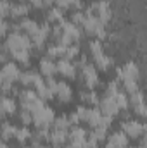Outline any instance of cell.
<instances>
[{
	"label": "cell",
	"mask_w": 147,
	"mask_h": 148,
	"mask_svg": "<svg viewBox=\"0 0 147 148\" xmlns=\"http://www.w3.org/2000/svg\"><path fill=\"white\" fill-rule=\"evenodd\" d=\"M49 143L52 147H64L68 143V131H61V129H52L49 134Z\"/></svg>",
	"instance_id": "17"
},
{
	"label": "cell",
	"mask_w": 147,
	"mask_h": 148,
	"mask_svg": "<svg viewBox=\"0 0 147 148\" xmlns=\"http://www.w3.org/2000/svg\"><path fill=\"white\" fill-rule=\"evenodd\" d=\"M80 98H81V102H83V105H92V107H97V103H99V95H97V91L95 90H83L81 93H80Z\"/></svg>",
	"instance_id": "21"
},
{
	"label": "cell",
	"mask_w": 147,
	"mask_h": 148,
	"mask_svg": "<svg viewBox=\"0 0 147 148\" xmlns=\"http://www.w3.org/2000/svg\"><path fill=\"white\" fill-rule=\"evenodd\" d=\"M87 131L83 127H80L78 124L76 126H71L68 129V141H85L87 140Z\"/></svg>",
	"instance_id": "22"
},
{
	"label": "cell",
	"mask_w": 147,
	"mask_h": 148,
	"mask_svg": "<svg viewBox=\"0 0 147 148\" xmlns=\"http://www.w3.org/2000/svg\"><path fill=\"white\" fill-rule=\"evenodd\" d=\"M28 3H30V5H33L35 9H43V7H45L43 0H28Z\"/></svg>",
	"instance_id": "40"
},
{
	"label": "cell",
	"mask_w": 147,
	"mask_h": 148,
	"mask_svg": "<svg viewBox=\"0 0 147 148\" xmlns=\"http://www.w3.org/2000/svg\"><path fill=\"white\" fill-rule=\"evenodd\" d=\"M128 136L119 129V131H114L112 134L107 136V140H104L106 141V147L104 148H126L128 147Z\"/></svg>",
	"instance_id": "12"
},
{
	"label": "cell",
	"mask_w": 147,
	"mask_h": 148,
	"mask_svg": "<svg viewBox=\"0 0 147 148\" xmlns=\"http://www.w3.org/2000/svg\"><path fill=\"white\" fill-rule=\"evenodd\" d=\"M19 121H21L24 126L31 124V112H30V110H24V109H21V112H19Z\"/></svg>",
	"instance_id": "36"
},
{
	"label": "cell",
	"mask_w": 147,
	"mask_h": 148,
	"mask_svg": "<svg viewBox=\"0 0 147 148\" xmlns=\"http://www.w3.org/2000/svg\"><path fill=\"white\" fill-rule=\"evenodd\" d=\"M14 140L17 141V143H26L28 140H31V131L26 127V126H23V127H17L16 129V134H14Z\"/></svg>",
	"instance_id": "29"
},
{
	"label": "cell",
	"mask_w": 147,
	"mask_h": 148,
	"mask_svg": "<svg viewBox=\"0 0 147 148\" xmlns=\"http://www.w3.org/2000/svg\"><path fill=\"white\" fill-rule=\"evenodd\" d=\"M24 88H31V90H35L38 84L43 81V77H42V74L37 73V71H24V73H21L19 76V79H17Z\"/></svg>",
	"instance_id": "11"
},
{
	"label": "cell",
	"mask_w": 147,
	"mask_h": 148,
	"mask_svg": "<svg viewBox=\"0 0 147 148\" xmlns=\"http://www.w3.org/2000/svg\"><path fill=\"white\" fill-rule=\"evenodd\" d=\"M9 10H10L9 0H0V17H2V19L9 16Z\"/></svg>",
	"instance_id": "37"
},
{
	"label": "cell",
	"mask_w": 147,
	"mask_h": 148,
	"mask_svg": "<svg viewBox=\"0 0 147 148\" xmlns=\"http://www.w3.org/2000/svg\"><path fill=\"white\" fill-rule=\"evenodd\" d=\"M52 127H54V129H61V131H68V129L71 127V122H69L68 115H59V117L54 119Z\"/></svg>",
	"instance_id": "30"
},
{
	"label": "cell",
	"mask_w": 147,
	"mask_h": 148,
	"mask_svg": "<svg viewBox=\"0 0 147 148\" xmlns=\"http://www.w3.org/2000/svg\"><path fill=\"white\" fill-rule=\"evenodd\" d=\"M17 24H19L21 33H24V35H28V36H31V35L38 29V26H40L35 19H30V17H23Z\"/></svg>",
	"instance_id": "20"
},
{
	"label": "cell",
	"mask_w": 147,
	"mask_h": 148,
	"mask_svg": "<svg viewBox=\"0 0 147 148\" xmlns=\"http://www.w3.org/2000/svg\"><path fill=\"white\" fill-rule=\"evenodd\" d=\"M55 119V114L50 107L42 105L40 109L31 112V122L37 126V129H49Z\"/></svg>",
	"instance_id": "1"
},
{
	"label": "cell",
	"mask_w": 147,
	"mask_h": 148,
	"mask_svg": "<svg viewBox=\"0 0 147 148\" xmlns=\"http://www.w3.org/2000/svg\"><path fill=\"white\" fill-rule=\"evenodd\" d=\"M119 91V81H111V83H107V86H106V93L104 95H107V97H112V95H116Z\"/></svg>",
	"instance_id": "35"
},
{
	"label": "cell",
	"mask_w": 147,
	"mask_h": 148,
	"mask_svg": "<svg viewBox=\"0 0 147 148\" xmlns=\"http://www.w3.org/2000/svg\"><path fill=\"white\" fill-rule=\"evenodd\" d=\"M83 21H85V14H83L81 10H74L73 14H71V19H69V23H73L74 26H78V28H81V24H83Z\"/></svg>",
	"instance_id": "34"
},
{
	"label": "cell",
	"mask_w": 147,
	"mask_h": 148,
	"mask_svg": "<svg viewBox=\"0 0 147 148\" xmlns=\"http://www.w3.org/2000/svg\"><path fill=\"white\" fill-rule=\"evenodd\" d=\"M19 48L31 50V40H30V36L24 35V33H9L7 38H5V43H3L5 53L12 52V50H19Z\"/></svg>",
	"instance_id": "2"
},
{
	"label": "cell",
	"mask_w": 147,
	"mask_h": 148,
	"mask_svg": "<svg viewBox=\"0 0 147 148\" xmlns=\"http://www.w3.org/2000/svg\"><path fill=\"white\" fill-rule=\"evenodd\" d=\"M55 67H57V74L64 76L66 79H76V66H74L73 60H66V59H59L55 62Z\"/></svg>",
	"instance_id": "10"
},
{
	"label": "cell",
	"mask_w": 147,
	"mask_h": 148,
	"mask_svg": "<svg viewBox=\"0 0 147 148\" xmlns=\"http://www.w3.org/2000/svg\"><path fill=\"white\" fill-rule=\"evenodd\" d=\"M104 50V47H102V41L101 40H92L90 43H88V52H90V55H95V53H99V52H102Z\"/></svg>",
	"instance_id": "32"
},
{
	"label": "cell",
	"mask_w": 147,
	"mask_h": 148,
	"mask_svg": "<svg viewBox=\"0 0 147 148\" xmlns=\"http://www.w3.org/2000/svg\"><path fill=\"white\" fill-rule=\"evenodd\" d=\"M123 91L126 93V95H132V93H135V91H139V83L137 81H132V79H128V81H123Z\"/></svg>",
	"instance_id": "33"
},
{
	"label": "cell",
	"mask_w": 147,
	"mask_h": 148,
	"mask_svg": "<svg viewBox=\"0 0 147 148\" xmlns=\"http://www.w3.org/2000/svg\"><path fill=\"white\" fill-rule=\"evenodd\" d=\"M128 79L139 81V66L133 60H130L125 66H121V67L116 69V81L123 83V81H128Z\"/></svg>",
	"instance_id": "7"
},
{
	"label": "cell",
	"mask_w": 147,
	"mask_h": 148,
	"mask_svg": "<svg viewBox=\"0 0 147 148\" xmlns=\"http://www.w3.org/2000/svg\"><path fill=\"white\" fill-rule=\"evenodd\" d=\"M78 55H80V43H73V45H68V47H66L62 59H66V60H74V59H78Z\"/></svg>",
	"instance_id": "31"
},
{
	"label": "cell",
	"mask_w": 147,
	"mask_h": 148,
	"mask_svg": "<svg viewBox=\"0 0 147 148\" xmlns=\"http://www.w3.org/2000/svg\"><path fill=\"white\" fill-rule=\"evenodd\" d=\"M112 98H114V103L118 105L119 110H126L128 109V95L123 90H119L116 95H112Z\"/></svg>",
	"instance_id": "28"
},
{
	"label": "cell",
	"mask_w": 147,
	"mask_h": 148,
	"mask_svg": "<svg viewBox=\"0 0 147 148\" xmlns=\"http://www.w3.org/2000/svg\"><path fill=\"white\" fill-rule=\"evenodd\" d=\"M0 148H9L7 141H3V140H2V141H0Z\"/></svg>",
	"instance_id": "42"
},
{
	"label": "cell",
	"mask_w": 147,
	"mask_h": 148,
	"mask_svg": "<svg viewBox=\"0 0 147 148\" xmlns=\"http://www.w3.org/2000/svg\"><path fill=\"white\" fill-rule=\"evenodd\" d=\"M17 109L16 105V100L12 97H7V95H2L0 93V110L3 112L5 115H12Z\"/></svg>",
	"instance_id": "19"
},
{
	"label": "cell",
	"mask_w": 147,
	"mask_h": 148,
	"mask_svg": "<svg viewBox=\"0 0 147 148\" xmlns=\"http://www.w3.org/2000/svg\"><path fill=\"white\" fill-rule=\"evenodd\" d=\"M85 14H94L104 26L109 23L111 19V7H109V2L107 0H99V2H94Z\"/></svg>",
	"instance_id": "4"
},
{
	"label": "cell",
	"mask_w": 147,
	"mask_h": 148,
	"mask_svg": "<svg viewBox=\"0 0 147 148\" xmlns=\"http://www.w3.org/2000/svg\"><path fill=\"white\" fill-rule=\"evenodd\" d=\"M121 131H123L128 138L137 140V138L144 136V133H146V124L140 122V121H137V119H126V121L121 122Z\"/></svg>",
	"instance_id": "6"
},
{
	"label": "cell",
	"mask_w": 147,
	"mask_h": 148,
	"mask_svg": "<svg viewBox=\"0 0 147 148\" xmlns=\"http://www.w3.org/2000/svg\"><path fill=\"white\" fill-rule=\"evenodd\" d=\"M132 148H146L144 145H139V147H132Z\"/></svg>",
	"instance_id": "44"
},
{
	"label": "cell",
	"mask_w": 147,
	"mask_h": 148,
	"mask_svg": "<svg viewBox=\"0 0 147 148\" xmlns=\"http://www.w3.org/2000/svg\"><path fill=\"white\" fill-rule=\"evenodd\" d=\"M16 126L14 124H10L9 121H3L2 124H0V138L3 140V141H9V140H14V134H16Z\"/></svg>",
	"instance_id": "23"
},
{
	"label": "cell",
	"mask_w": 147,
	"mask_h": 148,
	"mask_svg": "<svg viewBox=\"0 0 147 148\" xmlns=\"http://www.w3.org/2000/svg\"><path fill=\"white\" fill-rule=\"evenodd\" d=\"M64 19V14H62V9L59 7H50L47 10V21L45 23H61Z\"/></svg>",
	"instance_id": "27"
},
{
	"label": "cell",
	"mask_w": 147,
	"mask_h": 148,
	"mask_svg": "<svg viewBox=\"0 0 147 148\" xmlns=\"http://www.w3.org/2000/svg\"><path fill=\"white\" fill-rule=\"evenodd\" d=\"M80 79H81V83L85 84L87 90H94L99 84V73H97L95 66L90 64V62L87 66H83L80 69Z\"/></svg>",
	"instance_id": "5"
},
{
	"label": "cell",
	"mask_w": 147,
	"mask_h": 148,
	"mask_svg": "<svg viewBox=\"0 0 147 148\" xmlns=\"http://www.w3.org/2000/svg\"><path fill=\"white\" fill-rule=\"evenodd\" d=\"M92 60H94L95 69H99V71H107L112 66V59H111L109 55H106L104 50L99 52V53H95V55H92Z\"/></svg>",
	"instance_id": "16"
},
{
	"label": "cell",
	"mask_w": 147,
	"mask_h": 148,
	"mask_svg": "<svg viewBox=\"0 0 147 148\" xmlns=\"http://www.w3.org/2000/svg\"><path fill=\"white\" fill-rule=\"evenodd\" d=\"M101 110L97 109V107H90V109H87V115H85V121L83 122H87L88 126H92V127H95L97 124H99V121H101Z\"/></svg>",
	"instance_id": "25"
},
{
	"label": "cell",
	"mask_w": 147,
	"mask_h": 148,
	"mask_svg": "<svg viewBox=\"0 0 147 148\" xmlns=\"http://www.w3.org/2000/svg\"><path fill=\"white\" fill-rule=\"evenodd\" d=\"M0 21H2V17H0Z\"/></svg>",
	"instance_id": "46"
},
{
	"label": "cell",
	"mask_w": 147,
	"mask_h": 148,
	"mask_svg": "<svg viewBox=\"0 0 147 148\" xmlns=\"http://www.w3.org/2000/svg\"><path fill=\"white\" fill-rule=\"evenodd\" d=\"M5 62H7V53H5V52H2V53H0V66H2V64H5Z\"/></svg>",
	"instance_id": "41"
},
{
	"label": "cell",
	"mask_w": 147,
	"mask_h": 148,
	"mask_svg": "<svg viewBox=\"0 0 147 148\" xmlns=\"http://www.w3.org/2000/svg\"><path fill=\"white\" fill-rule=\"evenodd\" d=\"M43 3H45V7H47V5H50V3H54V0H43Z\"/></svg>",
	"instance_id": "43"
},
{
	"label": "cell",
	"mask_w": 147,
	"mask_h": 148,
	"mask_svg": "<svg viewBox=\"0 0 147 148\" xmlns=\"http://www.w3.org/2000/svg\"><path fill=\"white\" fill-rule=\"evenodd\" d=\"M87 109H88V107H87V105H80V107H76V114H78V117H80V122H81V121H85V115H87Z\"/></svg>",
	"instance_id": "38"
},
{
	"label": "cell",
	"mask_w": 147,
	"mask_h": 148,
	"mask_svg": "<svg viewBox=\"0 0 147 148\" xmlns=\"http://www.w3.org/2000/svg\"><path fill=\"white\" fill-rule=\"evenodd\" d=\"M10 53V57L14 59V60H17L19 64H23V66H28L30 64V57H31V53H30V50L28 48H19V50H12V52H9Z\"/></svg>",
	"instance_id": "24"
},
{
	"label": "cell",
	"mask_w": 147,
	"mask_h": 148,
	"mask_svg": "<svg viewBox=\"0 0 147 148\" xmlns=\"http://www.w3.org/2000/svg\"><path fill=\"white\" fill-rule=\"evenodd\" d=\"M38 73L42 74V77H54L57 74L55 60L50 57H42L40 64H38Z\"/></svg>",
	"instance_id": "15"
},
{
	"label": "cell",
	"mask_w": 147,
	"mask_h": 148,
	"mask_svg": "<svg viewBox=\"0 0 147 148\" xmlns=\"http://www.w3.org/2000/svg\"><path fill=\"white\" fill-rule=\"evenodd\" d=\"M23 148H31V147H23Z\"/></svg>",
	"instance_id": "45"
},
{
	"label": "cell",
	"mask_w": 147,
	"mask_h": 148,
	"mask_svg": "<svg viewBox=\"0 0 147 148\" xmlns=\"http://www.w3.org/2000/svg\"><path fill=\"white\" fill-rule=\"evenodd\" d=\"M128 107H132L133 114H137L140 119L146 117V103H144V95H142L140 90L128 97Z\"/></svg>",
	"instance_id": "8"
},
{
	"label": "cell",
	"mask_w": 147,
	"mask_h": 148,
	"mask_svg": "<svg viewBox=\"0 0 147 148\" xmlns=\"http://www.w3.org/2000/svg\"><path fill=\"white\" fill-rule=\"evenodd\" d=\"M9 28H10V24H9V23H5V21L2 19V21H0V38L5 36V35L9 33Z\"/></svg>",
	"instance_id": "39"
},
{
	"label": "cell",
	"mask_w": 147,
	"mask_h": 148,
	"mask_svg": "<svg viewBox=\"0 0 147 148\" xmlns=\"http://www.w3.org/2000/svg\"><path fill=\"white\" fill-rule=\"evenodd\" d=\"M97 109L101 110V114H104V115H111V117H114V115L119 114L118 105L114 103V98H112V97H107V95H104L102 98H99Z\"/></svg>",
	"instance_id": "13"
},
{
	"label": "cell",
	"mask_w": 147,
	"mask_h": 148,
	"mask_svg": "<svg viewBox=\"0 0 147 148\" xmlns=\"http://www.w3.org/2000/svg\"><path fill=\"white\" fill-rule=\"evenodd\" d=\"M19 102H21V107L24 109V110H37L40 109L42 105H45V102L42 100V98H38V95L35 93V90H31V88H26V90H21L19 93Z\"/></svg>",
	"instance_id": "3"
},
{
	"label": "cell",
	"mask_w": 147,
	"mask_h": 148,
	"mask_svg": "<svg viewBox=\"0 0 147 148\" xmlns=\"http://www.w3.org/2000/svg\"><path fill=\"white\" fill-rule=\"evenodd\" d=\"M64 50H66V47L55 41L54 45H50V47L47 48V57H50V59H54V60H55V59L59 60V59L64 57Z\"/></svg>",
	"instance_id": "26"
},
{
	"label": "cell",
	"mask_w": 147,
	"mask_h": 148,
	"mask_svg": "<svg viewBox=\"0 0 147 148\" xmlns=\"http://www.w3.org/2000/svg\"><path fill=\"white\" fill-rule=\"evenodd\" d=\"M54 97L61 102V103H69L73 98V90L68 83L64 81H57V86L54 90Z\"/></svg>",
	"instance_id": "14"
},
{
	"label": "cell",
	"mask_w": 147,
	"mask_h": 148,
	"mask_svg": "<svg viewBox=\"0 0 147 148\" xmlns=\"http://www.w3.org/2000/svg\"><path fill=\"white\" fill-rule=\"evenodd\" d=\"M30 12V3L26 2H19V3H10V10H9V16L12 19H23L26 17Z\"/></svg>",
	"instance_id": "18"
},
{
	"label": "cell",
	"mask_w": 147,
	"mask_h": 148,
	"mask_svg": "<svg viewBox=\"0 0 147 148\" xmlns=\"http://www.w3.org/2000/svg\"><path fill=\"white\" fill-rule=\"evenodd\" d=\"M19 76H21V69L17 67L16 62H5V64L0 66V77L2 79L14 83V81L19 79Z\"/></svg>",
	"instance_id": "9"
}]
</instances>
